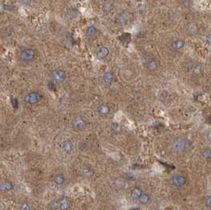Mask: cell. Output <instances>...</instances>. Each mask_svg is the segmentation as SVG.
Returning <instances> with one entry per match:
<instances>
[{"instance_id":"cell-2","label":"cell","mask_w":211,"mask_h":210,"mask_svg":"<svg viewBox=\"0 0 211 210\" xmlns=\"http://www.w3.org/2000/svg\"><path fill=\"white\" fill-rule=\"evenodd\" d=\"M20 60L25 63H29L35 59L36 51L32 48H26L20 52Z\"/></svg>"},{"instance_id":"cell-7","label":"cell","mask_w":211,"mask_h":210,"mask_svg":"<svg viewBox=\"0 0 211 210\" xmlns=\"http://www.w3.org/2000/svg\"><path fill=\"white\" fill-rule=\"evenodd\" d=\"M14 189V184L10 181H4L0 183V192L6 193Z\"/></svg>"},{"instance_id":"cell-3","label":"cell","mask_w":211,"mask_h":210,"mask_svg":"<svg viewBox=\"0 0 211 210\" xmlns=\"http://www.w3.org/2000/svg\"><path fill=\"white\" fill-rule=\"evenodd\" d=\"M43 96L40 93L37 92H31L25 96L24 97V102L28 104H38L42 100Z\"/></svg>"},{"instance_id":"cell-18","label":"cell","mask_w":211,"mask_h":210,"mask_svg":"<svg viewBox=\"0 0 211 210\" xmlns=\"http://www.w3.org/2000/svg\"><path fill=\"white\" fill-rule=\"evenodd\" d=\"M97 29L94 25H90L85 30V35L88 37H93L97 35Z\"/></svg>"},{"instance_id":"cell-19","label":"cell","mask_w":211,"mask_h":210,"mask_svg":"<svg viewBox=\"0 0 211 210\" xmlns=\"http://www.w3.org/2000/svg\"><path fill=\"white\" fill-rule=\"evenodd\" d=\"M138 200L139 201V202L141 204L146 205V204L150 201V196L148 194H143V193H142V194L140 195V197H138Z\"/></svg>"},{"instance_id":"cell-30","label":"cell","mask_w":211,"mask_h":210,"mask_svg":"<svg viewBox=\"0 0 211 210\" xmlns=\"http://www.w3.org/2000/svg\"><path fill=\"white\" fill-rule=\"evenodd\" d=\"M209 139H210V140H211V133H210V135H209Z\"/></svg>"},{"instance_id":"cell-17","label":"cell","mask_w":211,"mask_h":210,"mask_svg":"<svg viewBox=\"0 0 211 210\" xmlns=\"http://www.w3.org/2000/svg\"><path fill=\"white\" fill-rule=\"evenodd\" d=\"M114 80V75L111 71H107L103 75V81L106 85H111Z\"/></svg>"},{"instance_id":"cell-24","label":"cell","mask_w":211,"mask_h":210,"mask_svg":"<svg viewBox=\"0 0 211 210\" xmlns=\"http://www.w3.org/2000/svg\"><path fill=\"white\" fill-rule=\"evenodd\" d=\"M20 209H24V210H29V209H31L32 207L29 203H28V202H26V201H23V202L21 203Z\"/></svg>"},{"instance_id":"cell-23","label":"cell","mask_w":211,"mask_h":210,"mask_svg":"<svg viewBox=\"0 0 211 210\" xmlns=\"http://www.w3.org/2000/svg\"><path fill=\"white\" fill-rule=\"evenodd\" d=\"M191 71L195 74H198L202 71V66L200 65H194L191 67Z\"/></svg>"},{"instance_id":"cell-25","label":"cell","mask_w":211,"mask_h":210,"mask_svg":"<svg viewBox=\"0 0 211 210\" xmlns=\"http://www.w3.org/2000/svg\"><path fill=\"white\" fill-rule=\"evenodd\" d=\"M50 209H58V200H55L50 204Z\"/></svg>"},{"instance_id":"cell-29","label":"cell","mask_w":211,"mask_h":210,"mask_svg":"<svg viewBox=\"0 0 211 210\" xmlns=\"http://www.w3.org/2000/svg\"><path fill=\"white\" fill-rule=\"evenodd\" d=\"M141 97H142L141 94H135V100H137V101H138V99H139V101H141V99H142V97L141 98Z\"/></svg>"},{"instance_id":"cell-20","label":"cell","mask_w":211,"mask_h":210,"mask_svg":"<svg viewBox=\"0 0 211 210\" xmlns=\"http://www.w3.org/2000/svg\"><path fill=\"white\" fill-rule=\"evenodd\" d=\"M141 194H142V190L140 188L135 187L133 189L131 193H130V196H131L133 199H138V197H139Z\"/></svg>"},{"instance_id":"cell-9","label":"cell","mask_w":211,"mask_h":210,"mask_svg":"<svg viewBox=\"0 0 211 210\" xmlns=\"http://www.w3.org/2000/svg\"><path fill=\"white\" fill-rule=\"evenodd\" d=\"M61 149L67 153H70L74 150V145L70 141H64L61 143Z\"/></svg>"},{"instance_id":"cell-11","label":"cell","mask_w":211,"mask_h":210,"mask_svg":"<svg viewBox=\"0 0 211 210\" xmlns=\"http://www.w3.org/2000/svg\"><path fill=\"white\" fill-rule=\"evenodd\" d=\"M71 206V201L67 197H63L58 200V209H68Z\"/></svg>"},{"instance_id":"cell-12","label":"cell","mask_w":211,"mask_h":210,"mask_svg":"<svg viewBox=\"0 0 211 210\" xmlns=\"http://www.w3.org/2000/svg\"><path fill=\"white\" fill-rule=\"evenodd\" d=\"M185 41L183 40H175L171 43V48L175 51H179L184 48L185 46Z\"/></svg>"},{"instance_id":"cell-4","label":"cell","mask_w":211,"mask_h":210,"mask_svg":"<svg viewBox=\"0 0 211 210\" xmlns=\"http://www.w3.org/2000/svg\"><path fill=\"white\" fill-rule=\"evenodd\" d=\"M51 78L56 84H62L67 79V74L63 70H55L51 74Z\"/></svg>"},{"instance_id":"cell-16","label":"cell","mask_w":211,"mask_h":210,"mask_svg":"<svg viewBox=\"0 0 211 210\" xmlns=\"http://www.w3.org/2000/svg\"><path fill=\"white\" fill-rule=\"evenodd\" d=\"M145 64H146V68H147L149 70H150V71H154V70H157V67H158L157 63L153 59H147L146 60Z\"/></svg>"},{"instance_id":"cell-6","label":"cell","mask_w":211,"mask_h":210,"mask_svg":"<svg viewBox=\"0 0 211 210\" xmlns=\"http://www.w3.org/2000/svg\"><path fill=\"white\" fill-rule=\"evenodd\" d=\"M71 126L72 128L75 130H81L85 127V120L81 119V118H76L72 121Z\"/></svg>"},{"instance_id":"cell-10","label":"cell","mask_w":211,"mask_h":210,"mask_svg":"<svg viewBox=\"0 0 211 210\" xmlns=\"http://www.w3.org/2000/svg\"><path fill=\"white\" fill-rule=\"evenodd\" d=\"M53 182L56 185L63 186L66 182V177L63 173H56L53 176Z\"/></svg>"},{"instance_id":"cell-8","label":"cell","mask_w":211,"mask_h":210,"mask_svg":"<svg viewBox=\"0 0 211 210\" xmlns=\"http://www.w3.org/2000/svg\"><path fill=\"white\" fill-rule=\"evenodd\" d=\"M108 55H109V49L106 47H101L96 52V56L100 60L105 59L106 57H108Z\"/></svg>"},{"instance_id":"cell-21","label":"cell","mask_w":211,"mask_h":210,"mask_svg":"<svg viewBox=\"0 0 211 210\" xmlns=\"http://www.w3.org/2000/svg\"><path fill=\"white\" fill-rule=\"evenodd\" d=\"M83 175L85 177L87 178H91L94 175V171L90 168V167H88V168H85L83 171Z\"/></svg>"},{"instance_id":"cell-14","label":"cell","mask_w":211,"mask_h":210,"mask_svg":"<svg viewBox=\"0 0 211 210\" xmlns=\"http://www.w3.org/2000/svg\"><path fill=\"white\" fill-rule=\"evenodd\" d=\"M110 111L109 107L105 104H101L98 105L97 108V112L100 115H108Z\"/></svg>"},{"instance_id":"cell-15","label":"cell","mask_w":211,"mask_h":210,"mask_svg":"<svg viewBox=\"0 0 211 210\" xmlns=\"http://www.w3.org/2000/svg\"><path fill=\"white\" fill-rule=\"evenodd\" d=\"M115 8V5L113 2L111 1H108L105 2L102 6V10L104 14H109L111 12L113 11Z\"/></svg>"},{"instance_id":"cell-28","label":"cell","mask_w":211,"mask_h":210,"mask_svg":"<svg viewBox=\"0 0 211 210\" xmlns=\"http://www.w3.org/2000/svg\"><path fill=\"white\" fill-rule=\"evenodd\" d=\"M19 1L24 5H30L33 2L34 0H19Z\"/></svg>"},{"instance_id":"cell-5","label":"cell","mask_w":211,"mask_h":210,"mask_svg":"<svg viewBox=\"0 0 211 210\" xmlns=\"http://www.w3.org/2000/svg\"><path fill=\"white\" fill-rule=\"evenodd\" d=\"M187 183L186 177L182 175H175L172 178V183L176 188L183 187Z\"/></svg>"},{"instance_id":"cell-22","label":"cell","mask_w":211,"mask_h":210,"mask_svg":"<svg viewBox=\"0 0 211 210\" xmlns=\"http://www.w3.org/2000/svg\"><path fill=\"white\" fill-rule=\"evenodd\" d=\"M202 156L205 159L211 158V149L207 148V149H203L202 152Z\"/></svg>"},{"instance_id":"cell-1","label":"cell","mask_w":211,"mask_h":210,"mask_svg":"<svg viewBox=\"0 0 211 210\" xmlns=\"http://www.w3.org/2000/svg\"><path fill=\"white\" fill-rule=\"evenodd\" d=\"M191 147V143L190 141L186 139H180V140L176 141L173 145V152L175 154H182L184 153L189 149Z\"/></svg>"},{"instance_id":"cell-13","label":"cell","mask_w":211,"mask_h":210,"mask_svg":"<svg viewBox=\"0 0 211 210\" xmlns=\"http://www.w3.org/2000/svg\"><path fill=\"white\" fill-rule=\"evenodd\" d=\"M128 19H129V14L127 12H120V13L117 14L116 21H118V23L121 24V25H124V24L127 22Z\"/></svg>"},{"instance_id":"cell-27","label":"cell","mask_w":211,"mask_h":210,"mask_svg":"<svg viewBox=\"0 0 211 210\" xmlns=\"http://www.w3.org/2000/svg\"><path fill=\"white\" fill-rule=\"evenodd\" d=\"M205 204L207 207H211V196L207 197L206 198V201H205Z\"/></svg>"},{"instance_id":"cell-26","label":"cell","mask_w":211,"mask_h":210,"mask_svg":"<svg viewBox=\"0 0 211 210\" xmlns=\"http://www.w3.org/2000/svg\"><path fill=\"white\" fill-rule=\"evenodd\" d=\"M122 126L120 124H118V123H116V124L114 125V130L116 132V133H120L122 131Z\"/></svg>"}]
</instances>
